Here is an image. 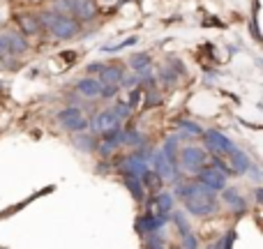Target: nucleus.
I'll list each match as a JSON object with an SVG mask.
<instances>
[{
    "label": "nucleus",
    "instance_id": "nucleus-1",
    "mask_svg": "<svg viewBox=\"0 0 263 249\" xmlns=\"http://www.w3.org/2000/svg\"><path fill=\"white\" fill-rule=\"evenodd\" d=\"M173 196L182 199L185 210L190 215H194V217H210V215H215L219 210L217 191L203 187L199 180H185V182L178 180Z\"/></svg>",
    "mask_w": 263,
    "mask_h": 249
},
{
    "label": "nucleus",
    "instance_id": "nucleus-35",
    "mask_svg": "<svg viewBox=\"0 0 263 249\" xmlns=\"http://www.w3.org/2000/svg\"><path fill=\"white\" fill-rule=\"evenodd\" d=\"M0 86H3V83H0Z\"/></svg>",
    "mask_w": 263,
    "mask_h": 249
},
{
    "label": "nucleus",
    "instance_id": "nucleus-9",
    "mask_svg": "<svg viewBox=\"0 0 263 249\" xmlns=\"http://www.w3.org/2000/svg\"><path fill=\"white\" fill-rule=\"evenodd\" d=\"M118 171L123 173V178H141L145 171H148V159L139 157V155H132V157H125L118 162Z\"/></svg>",
    "mask_w": 263,
    "mask_h": 249
},
{
    "label": "nucleus",
    "instance_id": "nucleus-18",
    "mask_svg": "<svg viewBox=\"0 0 263 249\" xmlns=\"http://www.w3.org/2000/svg\"><path fill=\"white\" fill-rule=\"evenodd\" d=\"M74 145H77L81 152H95L97 148V136L92 131H81V134L74 136Z\"/></svg>",
    "mask_w": 263,
    "mask_h": 249
},
{
    "label": "nucleus",
    "instance_id": "nucleus-29",
    "mask_svg": "<svg viewBox=\"0 0 263 249\" xmlns=\"http://www.w3.org/2000/svg\"><path fill=\"white\" fill-rule=\"evenodd\" d=\"M136 42H139V37H127L125 42H120V44H116V46H104V53H118L120 49H125V46H134Z\"/></svg>",
    "mask_w": 263,
    "mask_h": 249
},
{
    "label": "nucleus",
    "instance_id": "nucleus-31",
    "mask_svg": "<svg viewBox=\"0 0 263 249\" xmlns=\"http://www.w3.org/2000/svg\"><path fill=\"white\" fill-rule=\"evenodd\" d=\"M182 249H199V240H196L194 233H187V236H182Z\"/></svg>",
    "mask_w": 263,
    "mask_h": 249
},
{
    "label": "nucleus",
    "instance_id": "nucleus-33",
    "mask_svg": "<svg viewBox=\"0 0 263 249\" xmlns=\"http://www.w3.org/2000/svg\"><path fill=\"white\" fill-rule=\"evenodd\" d=\"M102 67H104V63H90V65L86 67L88 76H95V74H100V72H102Z\"/></svg>",
    "mask_w": 263,
    "mask_h": 249
},
{
    "label": "nucleus",
    "instance_id": "nucleus-34",
    "mask_svg": "<svg viewBox=\"0 0 263 249\" xmlns=\"http://www.w3.org/2000/svg\"><path fill=\"white\" fill-rule=\"evenodd\" d=\"M254 201H256V203H261V201H263V189H261V187H256V189H254Z\"/></svg>",
    "mask_w": 263,
    "mask_h": 249
},
{
    "label": "nucleus",
    "instance_id": "nucleus-16",
    "mask_svg": "<svg viewBox=\"0 0 263 249\" xmlns=\"http://www.w3.org/2000/svg\"><path fill=\"white\" fill-rule=\"evenodd\" d=\"M123 76H125V69L118 67V65H104V67H102V72L97 74V79H100L102 86H106V83H118V86H120Z\"/></svg>",
    "mask_w": 263,
    "mask_h": 249
},
{
    "label": "nucleus",
    "instance_id": "nucleus-23",
    "mask_svg": "<svg viewBox=\"0 0 263 249\" xmlns=\"http://www.w3.org/2000/svg\"><path fill=\"white\" fill-rule=\"evenodd\" d=\"M171 222L176 224V228H178V233H180V238L182 236H187V233H192V228H190V219H187V215L182 213V210H171Z\"/></svg>",
    "mask_w": 263,
    "mask_h": 249
},
{
    "label": "nucleus",
    "instance_id": "nucleus-2",
    "mask_svg": "<svg viewBox=\"0 0 263 249\" xmlns=\"http://www.w3.org/2000/svg\"><path fill=\"white\" fill-rule=\"evenodd\" d=\"M37 21H40L42 30H49L55 40H72L81 32V23L77 21L69 14H60L55 9H46V12L37 14Z\"/></svg>",
    "mask_w": 263,
    "mask_h": 249
},
{
    "label": "nucleus",
    "instance_id": "nucleus-12",
    "mask_svg": "<svg viewBox=\"0 0 263 249\" xmlns=\"http://www.w3.org/2000/svg\"><path fill=\"white\" fill-rule=\"evenodd\" d=\"M72 14L79 23L92 21L97 16V5L95 0H72Z\"/></svg>",
    "mask_w": 263,
    "mask_h": 249
},
{
    "label": "nucleus",
    "instance_id": "nucleus-3",
    "mask_svg": "<svg viewBox=\"0 0 263 249\" xmlns=\"http://www.w3.org/2000/svg\"><path fill=\"white\" fill-rule=\"evenodd\" d=\"M178 166L185 173H199L203 166H208V152L196 145H185L178 150Z\"/></svg>",
    "mask_w": 263,
    "mask_h": 249
},
{
    "label": "nucleus",
    "instance_id": "nucleus-6",
    "mask_svg": "<svg viewBox=\"0 0 263 249\" xmlns=\"http://www.w3.org/2000/svg\"><path fill=\"white\" fill-rule=\"evenodd\" d=\"M196 180H199L203 187H208V189H213V191H222L224 187H227L229 176H227V173H224V171H219L217 166H213V164H208V166H203L199 173H196Z\"/></svg>",
    "mask_w": 263,
    "mask_h": 249
},
{
    "label": "nucleus",
    "instance_id": "nucleus-8",
    "mask_svg": "<svg viewBox=\"0 0 263 249\" xmlns=\"http://www.w3.org/2000/svg\"><path fill=\"white\" fill-rule=\"evenodd\" d=\"M150 162H153V171L162 178V182H178L180 180V178H178V171L168 164V159L162 155V150L150 155Z\"/></svg>",
    "mask_w": 263,
    "mask_h": 249
},
{
    "label": "nucleus",
    "instance_id": "nucleus-20",
    "mask_svg": "<svg viewBox=\"0 0 263 249\" xmlns=\"http://www.w3.org/2000/svg\"><path fill=\"white\" fill-rule=\"evenodd\" d=\"M123 185L127 187V191L132 194V199H134L136 203H143L145 189H143V185H141L139 178H127V176H125V178H123Z\"/></svg>",
    "mask_w": 263,
    "mask_h": 249
},
{
    "label": "nucleus",
    "instance_id": "nucleus-4",
    "mask_svg": "<svg viewBox=\"0 0 263 249\" xmlns=\"http://www.w3.org/2000/svg\"><path fill=\"white\" fill-rule=\"evenodd\" d=\"M203 141H205V150H208L213 157H222V159L229 157V155L238 148L227 134H222V131H217V129H205Z\"/></svg>",
    "mask_w": 263,
    "mask_h": 249
},
{
    "label": "nucleus",
    "instance_id": "nucleus-25",
    "mask_svg": "<svg viewBox=\"0 0 263 249\" xmlns=\"http://www.w3.org/2000/svg\"><path fill=\"white\" fill-rule=\"evenodd\" d=\"M118 92H120L118 83H106V86H102L100 97H104V100H114V97H118Z\"/></svg>",
    "mask_w": 263,
    "mask_h": 249
},
{
    "label": "nucleus",
    "instance_id": "nucleus-21",
    "mask_svg": "<svg viewBox=\"0 0 263 249\" xmlns=\"http://www.w3.org/2000/svg\"><path fill=\"white\" fill-rule=\"evenodd\" d=\"M162 155L168 159V164H171V166L178 171V139H176V136H166L164 148H162Z\"/></svg>",
    "mask_w": 263,
    "mask_h": 249
},
{
    "label": "nucleus",
    "instance_id": "nucleus-24",
    "mask_svg": "<svg viewBox=\"0 0 263 249\" xmlns=\"http://www.w3.org/2000/svg\"><path fill=\"white\" fill-rule=\"evenodd\" d=\"M139 180H141V185H143V189H159V187H162V178H159L155 171H150V168L139 178Z\"/></svg>",
    "mask_w": 263,
    "mask_h": 249
},
{
    "label": "nucleus",
    "instance_id": "nucleus-10",
    "mask_svg": "<svg viewBox=\"0 0 263 249\" xmlns=\"http://www.w3.org/2000/svg\"><path fill=\"white\" fill-rule=\"evenodd\" d=\"M222 201L227 203V208L236 215H245L247 213V199L240 194L238 187H224L222 189Z\"/></svg>",
    "mask_w": 263,
    "mask_h": 249
},
{
    "label": "nucleus",
    "instance_id": "nucleus-17",
    "mask_svg": "<svg viewBox=\"0 0 263 249\" xmlns=\"http://www.w3.org/2000/svg\"><path fill=\"white\" fill-rule=\"evenodd\" d=\"M16 23L23 30L21 35H40L42 32V26H40V21H37V14H18Z\"/></svg>",
    "mask_w": 263,
    "mask_h": 249
},
{
    "label": "nucleus",
    "instance_id": "nucleus-13",
    "mask_svg": "<svg viewBox=\"0 0 263 249\" xmlns=\"http://www.w3.org/2000/svg\"><path fill=\"white\" fill-rule=\"evenodd\" d=\"M7 35V55H26L28 49H30V44H28L26 35H21L18 30H9L5 32Z\"/></svg>",
    "mask_w": 263,
    "mask_h": 249
},
{
    "label": "nucleus",
    "instance_id": "nucleus-26",
    "mask_svg": "<svg viewBox=\"0 0 263 249\" xmlns=\"http://www.w3.org/2000/svg\"><path fill=\"white\" fill-rule=\"evenodd\" d=\"M178 127H180L185 134H203L201 125H196L194 120H180V123H178Z\"/></svg>",
    "mask_w": 263,
    "mask_h": 249
},
{
    "label": "nucleus",
    "instance_id": "nucleus-5",
    "mask_svg": "<svg viewBox=\"0 0 263 249\" xmlns=\"http://www.w3.org/2000/svg\"><path fill=\"white\" fill-rule=\"evenodd\" d=\"M55 120H58V125L63 127L65 131H72V134L88 131V127H90V123L83 118L79 106H65V109H60L58 113H55Z\"/></svg>",
    "mask_w": 263,
    "mask_h": 249
},
{
    "label": "nucleus",
    "instance_id": "nucleus-27",
    "mask_svg": "<svg viewBox=\"0 0 263 249\" xmlns=\"http://www.w3.org/2000/svg\"><path fill=\"white\" fill-rule=\"evenodd\" d=\"M233 240H236V231H229V233H224V236L219 238L217 242H215V249H231Z\"/></svg>",
    "mask_w": 263,
    "mask_h": 249
},
{
    "label": "nucleus",
    "instance_id": "nucleus-22",
    "mask_svg": "<svg viewBox=\"0 0 263 249\" xmlns=\"http://www.w3.org/2000/svg\"><path fill=\"white\" fill-rule=\"evenodd\" d=\"M120 145H132V148H143L145 145V139L141 131L136 129H127L120 134Z\"/></svg>",
    "mask_w": 263,
    "mask_h": 249
},
{
    "label": "nucleus",
    "instance_id": "nucleus-11",
    "mask_svg": "<svg viewBox=\"0 0 263 249\" xmlns=\"http://www.w3.org/2000/svg\"><path fill=\"white\" fill-rule=\"evenodd\" d=\"M88 123H90V127H88V129H92V134H104V131H109V129H114V127H118L120 120L116 118L114 111L106 109V111H100V113H97L92 120H88Z\"/></svg>",
    "mask_w": 263,
    "mask_h": 249
},
{
    "label": "nucleus",
    "instance_id": "nucleus-7",
    "mask_svg": "<svg viewBox=\"0 0 263 249\" xmlns=\"http://www.w3.org/2000/svg\"><path fill=\"white\" fill-rule=\"evenodd\" d=\"M168 222L166 215H159V213H153V210H148V213H143L139 219H136V231L141 233V236H150V233L159 231V228L164 226V224Z\"/></svg>",
    "mask_w": 263,
    "mask_h": 249
},
{
    "label": "nucleus",
    "instance_id": "nucleus-19",
    "mask_svg": "<svg viewBox=\"0 0 263 249\" xmlns=\"http://www.w3.org/2000/svg\"><path fill=\"white\" fill-rule=\"evenodd\" d=\"M173 205H176L173 191H159V194L155 196V208H157L159 215H168L173 210Z\"/></svg>",
    "mask_w": 263,
    "mask_h": 249
},
{
    "label": "nucleus",
    "instance_id": "nucleus-32",
    "mask_svg": "<svg viewBox=\"0 0 263 249\" xmlns=\"http://www.w3.org/2000/svg\"><path fill=\"white\" fill-rule=\"evenodd\" d=\"M162 81H164V83H166V86H168V88H171V86H176L178 76H176V74H173V72H171V69H162Z\"/></svg>",
    "mask_w": 263,
    "mask_h": 249
},
{
    "label": "nucleus",
    "instance_id": "nucleus-15",
    "mask_svg": "<svg viewBox=\"0 0 263 249\" xmlns=\"http://www.w3.org/2000/svg\"><path fill=\"white\" fill-rule=\"evenodd\" d=\"M100 90H102V83H100V79H95V76H83L77 81V92L88 97V100L100 97Z\"/></svg>",
    "mask_w": 263,
    "mask_h": 249
},
{
    "label": "nucleus",
    "instance_id": "nucleus-28",
    "mask_svg": "<svg viewBox=\"0 0 263 249\" xmlns=\"http://www.w3.org/2000/svg\"><path fill=\"white\" fill-rule=\"evenodd\" d=\"M111 111H114V113H116V118H118L120 123H123V120H125V118H127V116L132 113V109H129L127 104H125V102H116V104H114V109H111Z\"/></svg>",
    "mask_w": 263,
    "mask_h": 249
},
{
    "label": "nucleus",
    "instance_id": "nucleus-30",
    "mask_svg": "<svg viewBox=\"0 0 263 249\" xmlns=\"http://www.w3.org/2000/svg\"><path fill=\"white\" fill-rule=\"evenodd\" d=\"M53 9L60 14H72V0H53Z\"/></svg>",
    "mask_w": 263,
    "mask_h": 249
},
{
    "label": "nucleus",
    "instance_id": "nucleus-14",
    "mask_svg": "<svg viewBox=\"0 0 263 249\" xmlns=\"http://www.w3.org/2000/svg\"><path fill=\"white\" fill-rule=\"evenodd\" d=\"M129 67L134 69L136 76H143V74H150V67H153V55L145 53V51H139V53L129 55Z\"/></svg>",
    "mask_w": 263,
    "mask_h": 249
}]
</instances>
